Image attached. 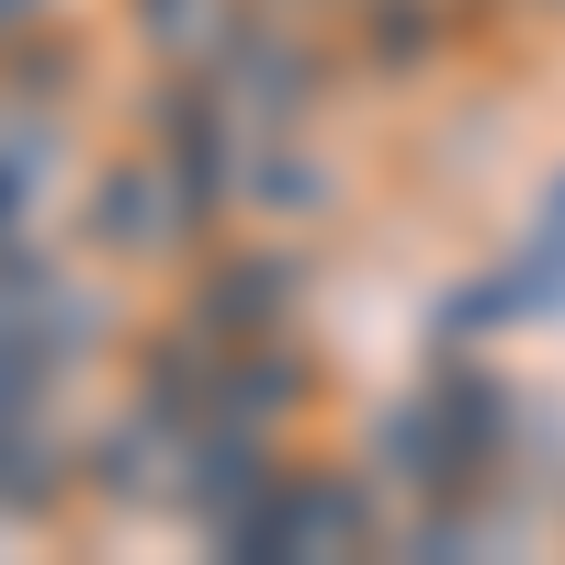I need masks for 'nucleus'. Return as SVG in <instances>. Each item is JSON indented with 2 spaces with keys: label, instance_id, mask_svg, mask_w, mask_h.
<instances>
[{
  "label": "nucleus",
  "instance_id": "1",
  "mask_svg": "<svg viewBox=\"0 0 565 565\" xmlns=\"http://www.w3.org/2000/svg\"><path fill=\"white\" fill-rule=\"evenodd\" d=\"M204 204H215V181L193 170V148H170V159H125L103 193H90V238L125 249V260H170V249H193Z\"/></svg>",
  "mask_w": 565,
  "mask_h": 565
},
{
  "label": "nucleus",
  "instance_id": "3",
  "mask_svg": "<svg viewBox=\"0 0 565 565\" xmlns=\"http://www.w3.org/2000/svg\"><path fill=\"white\" fill-rule=\"evenodd\" d=\"M193 317L215 328V340H260V328L282 317V260H226L204 295H193Z\"/></svg>",
  "mask_w": 565,
  "mask_h": 565
},
{
  "label": "nucleus",
  "instance_id": "2",
  "mask_svg": "<svg viewBox=\"0 0 565 565\" xmlns=\"http://www.w3.org/2000/svg\"><path fill=\"white\" fill-rule=\"evenodd\" d=\"M362 532V498L328 487V476H271V498L238 521V543L226 554H271V565H306V554H340Z\"/></svg>",
  "mask_w": 565,
  "mask_h": 565
},
{
  "label": "nucleus",
  "instance_id": "5",
  "mask_svg": "<svg viewBox=\"0 0 565 565\" xmlns=\"http://www.w3.org/2000/svg\"><path fill=\"white\" fill-rule=\"evenodd\" d=\"M12 34H34V0H0V45H12Z\"/></svg>",
  "mask_w": 565,
  "mask_h": 565
},
{
  "label": "nucleus",
  "instance_id": "4",
  "mask_svg": "<svg viewBox=\"0 0 565 565\" xmlns=\"http://www.w3.org/2000/svg\"><path fill=\"white\" fill-rule=\"evenodd\" d=\"M136 34L159 57H226L238 45V0H136Z\"/></svg>",
  "mask_w": 565,
  "mask_h": 565
}]
</instances>
